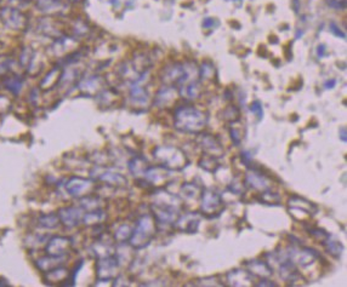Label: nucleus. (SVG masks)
Here are the masks:
<instances>
[{
    "instance_id": "nucleus-1",
    "label": "nucleus",
    "mask_w": 347,
    "mask_h": 287,
    "mask_svg": "<svg viewBox=\"0 0 347 287\" xmlns=\"http://www.w3.org/2000/svg\"><path fill=\"white\" fill-rule=\"evenodd\" d=\"M206 124V117L193 107L179 108L175 113V125L185 132H197Z\"/></svg>"
},
{
    "instance_id": "nucleus-2",
    "label": "nucleus",
    "mask_w": 347,
    "mask_h": 287,
    "mask_svg": "<svg viewBox=\"0 0 347 287\" xmlns=\"http://www.w3.org/2000/svg\"><path fill=\"white\" fill-rule=\"evenodd\" d=\"M0 21L11 30H25L28 27L29 17L23 10L0 8Z\"/></svg>"
},
{
    "instance_id": "nucleus-3",
    "label": "nucleus",
    "mask_w": 347,
    "mask_h": 287,
    "mask_svg": "<svg viewBox=\"0 0 347 287\" xmlns=\"http://www.w3.org/2000/svg\"><path fill=\"white\" fill-rule=\"evenodd\" d=\"M153 224L149 216H145L137 222V227L135 228L134 233L131 234L130 244L134 247H144L149 242L153 235Z\"/></svg>"
},
{
    "instance_id": "nucleus-4",
    "label": "nucleus",
    "mask_w": 347,
    "mask_h": 287,
    "mask_svg": "<svg viewBox=\"0 0 347 287\" xmlns=\"http://www.w3.org/2000/svg\"><path fill=\"white\" fill-rule=\"evenodd\" d=\"M72 242L64 236H54L47 241L45 251L46 255L54 256V257H64L71 250Z\"/></svg>"
},
{
    "instance_id": "nucleus-5",
    "label": "nucleus",
    "mask_w": 347,
    "mask_h": 287,
    "mask_svg": "<svg viewBox=\"0 0 347 287\" xmlns=\"http://www.w3.org/2000/svg\"><path fill=\"white\" fill-rule=\"evenodd\" d=\"M94 184L89 180H85L81 177H72L66 184V190L68 194L74 198H83L85 195H89Z\"/></svg>"
},
{
    "instance_id": "nucleus-6",
    "label": "nucleus",
    "mask_w": 347,
    "mask_h": 287,
    "mask_svg": "<svg viewBox=\"0 0 347 287\" xmlns=\"http://www.w3.org/2000/svg\"><path fill=\"white\" fill-rule=\"evenodd\" d=\"M57 216L60 218V223H62L64 227L67 228L77 227L81 219H83V215H81L80 210H78L77 207L60 208Z\"/></svg>"
},
{
    "instance_id": "nucleus-7",
    "label": "nucleus",
    "mask_w": 347,
    "mask_h": 287,
    "mask_svg": "<svg viewBox=\"0 0 347 287\" xmlns=\"http://www.w3.org/2000/svg\"><path fill=\"white\" fill-rule=\"evenodd\" d=\"M36 8L43 15L55 16L62 13L66 6L61 0H37Z\"/></svg>"
},
{
    "instance_id": "nucleus-8",
    "label": "nucleus",
    "mask_w": 347,
    "mask_h": 287,
    "mask_svg": "<svg viewBox=\"0 0 347 287\" xmlns=\"http://www.w3.org/2000/svg\"><path fill=\"white\" fill-rule=\"evenodd\" d=\"M118 261L114 257L107 256L103 259H101L97 264V276L102 281L110 280L114 275L115 269L118 266Z\"/></svg>"
},
{
    "instance_id": "nucleus-9",
    "label": "nucleus",
    "mask_w": 347,
    "mask_h": 287,
    "mask_svg": "<svg viewBox=\"0 0 347 287\" xmlns=\"http://www.w3.org/2000/svg\"><path fill=\"white\" fill-rule=\"evenodd\" d=\"M38 32L45 36L55 38V40L62 36V33L57 28V23L51 17L40 18V21H38Z\"/></svg>"
},
{
    "instance_id": "nucleus-10",
    "label": "nucleus",
    "mask_w": 347,
    "mask_h": 287,
    "mask_svg": "<svg viewBox=\"0 0 347 287\" xmlns=\"http://www.w3.org/2000/svg\"><path fill=\"white\" fill-rule=\"evenodd\" d=\"M202 140V147L203 149L207 151V153H212V157H219V154L222 153V148H221L220 142L216 140L215 137H213L212 135H202L200 136Z\"/></svg>"
},
{
    "instance_id": "nucleus-11",
    "label": "nucleus",
    "mask_w": 347,
    "mask_h": 287,
    "mask_svg": "<svg viewBox=\"0 0 347 287\" xmlns=\"http://www.w3.org/2000/svg\"><path fill=\"white\" fill-rule=\"evenodd\" d=\"M3 85L8 91H10L12 94H19L21 92L23 85H25V80L20 75H10L4 76L3 79Z\"/></svg>"
},
{
    "instance_id": "nucleus-12",
    "label": "nucleus",
    "mask_w": 347,
    "mask_h": 287,
    "mask_svg": "<svg viewBox=\"0 0 347 287\" xmlns=\"http://www.w3.org/2000/svg\"><path fill=\"white\" fill-rule=\"evenodd\" d=\"M60 76H61L60 67H55V68L51 69L50 72L43 78L42 82H40V87H42L43 90L53 89V87L59 85Z\"/></svg>"
},
{
    "instance_id": "nucleus-13",
    "label": "nucleus",
    "mask_w": 347,
    "mask_h": 287,
    "mask_svg": "<svg viewBox=\"0 0 347 287\" xmlns=\"http://www.w3.org/2000/svg\"><path fill=\"white\" fill-rule=\"evenodd\" d=\"M221 204H222V201H221V198L217 194L209 193V192L203 194V210L213 214L214 210L219 207Z\"/></svg>"
},
{
    "instance_id": "nucleus-14",
    "label": "nucleus",
    "mask_w": 347,
    "mask_h": 287,
    "mask_svg": "<svg viewBox=\"0 0 347 287\" xmlns=\"http://www.w3.org/2000/svg\"><path fill=\"white\" fill-rule=\"evenodd\" d=\"M68 274H70V273H68V270L66 268H62V266H56V268L51 269L50 272L46 273V280L49 283L61 282L67 279Z\"/></svg>"
},
{
    "instance_id": "nucleus-15",
    "label": "nucleus",
    "mask_w": 347,
    "mask_h": 287,
    "mask_svg": "<svg viewBox=\"0 0 347 287\" xmlns=\"http://www.w3.org/2000/svg\"><path fill=\"white\" fill-rule=\"evenodd\" d=\"M59 224L60 218L55 214L42 215L38 219V225L44 229H55L56 227H59Z\"/></svg>"
},
{
    "instance_id": "nucleus-16",
    "label": "nucleus",
    "mask_w": 347,
    "mask_h": 287,
    "mask_svg": "<svg viewBox=\"0 0 347 287\" xmlns=\"http://www.w3.org/2000/svg\"><path fill=\"white\" fill-rule=\"evenodd\" d=\"M101 180L107 182V183L111 185H125L128 183L127 178H124L122 175L111 174V172H107V174L102 175Z\"/></svg>"
},
{
    "instance_id": "nucleus-17",
    "label": "nucleus",
    "mask_w": 347,
    "mask_h": 287,
    "mask_svg": "<svg viewBox=\"0 0 347 287\" xmlns=\"http://www.w3.org/2000/svg\"><path fill=\"white\" fill-rule=\"evenodd\" d=\"M34 57H36V52H34L32 47L29 46L23 47L21 53H20V65H21L23 68L27 69V67L30 65V62H32Z\"/></svg>"
},
{
    "instance_id": "nucleus-18",
    "label": "nucleus",
    "mask_w": 347,
    "mask_h": 287,
    "mask_svg": "<svg viewBox=\"0 0 347 287\" xmlns=\"http://www.w3.org/2000/svg\"><path fill=\"white\" fill-rule=\"evenodd\" d=\"M102 219H103V212L96 208L95 211L85 215L83 217V222L86 225H91V224H98Z\"/></svg>"
},
{
    "instance_id": "nucleus-19",
    "label": "nucleus",
    "mask_w": 347,
    "mask_h": 287,
    "mask_svg": "<svg viewBox=\"0 0 347 287\" xmlns=\"http://www.w3.org/2000/svg\"><path fill=\"white\" fill-rule=\"evenodd\" d=\"M29 3L27 0H2L0 3V6L2 8H11V9H17V10H23L28 6Z\"/></svg>"
},
{
    "instance_id": "nucleus-20",
    "label": "nucleus",
    "mask_w": 347,
    "mask_h": 287,
    "mask_svg": "<svg viewBox=\"0 0 347 287\" xmlns=\"http://www.w3.org/2000/svg\"><path fill=\"white\" fill-rule=\"evenodd\" d=\"M11 62L12 61L10 57L0 53V75L3 76L8 72H10V69H11Z\"/></svg>"
},
{
    "instance_id": "nucleus-21",
    "label": "nucleus",
    "mask_w": 347,
    "mask_h": 287,
    "mask_svg": "<svg viewBox=\"0 0 347 287\" xmlns=\"http://www.w3.org/2000/svg\"><path fill=\"white\" fill-rule=\"evenodd\" d=\"M10 108H11V101L6 96L0 94V114H4L6 111H9Z\"/></svg>"
},
{
    "instance_id": "nucleus-22",
    "label": "nucleus",
    "mask_w": 347,
    "mask_h": 287,
    "mask_svg": "<svg viewBox=\"0 0 347 287\" xmlns=\"http://www.w3.org/2000/svg\"><path fill=\"white\" fill-rule=\"evenodd\" d=\"M250 109H251V111H253V113L256 114L258 119H261V118H263V107H261L260 102H257V101H256V102H254L253 104H251Z\"/></svg>"
},
{
    "instance_id": "nucleus-23",
    "label": "nucleus",
    "mask_w": 347,
    "mask_h": 287,
    "mask_svg": "<svg viewBox=\"0 0 347 287\" xmlns=\"http://www.w3.org/2000/svg\"><path fill=\"white\" fill-rule=\"evenodd\" d=\"M331 28H332V32H333V33H335L336 35H338V36L341 35L342 38H345V34H342L341 32H338V30H336L338 28H336V26L334 25V23H332V25H331Z\"/></svg>"
},
{
    "instance_id": "nucleus-24",
    "label": "nucleus",
    "mask_w": 347,
    "mask_h": 287,
    "mask_svg": "<svg viewBox=\"0 0 347 287\" xmlns=\"http://www.w3.org/2000/svg\"><path fill=\"white\" fill-rule=\"evenodd\" d=\"M334 85H335V80H332V83L328 82L325 84V86H334Z\"/></svg>"
}]
</instances>
